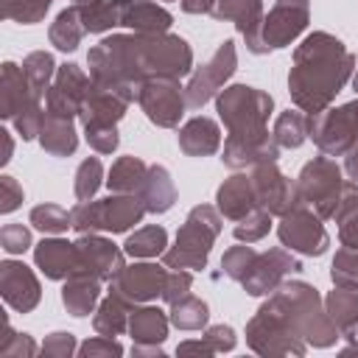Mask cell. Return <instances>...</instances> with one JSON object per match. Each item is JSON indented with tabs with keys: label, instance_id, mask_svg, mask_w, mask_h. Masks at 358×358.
I'll return each mask as SVG.
<instances>
[{
	"label": "cell",
	"instance_id": "obj_3",
	"mask_svg": "<svg viewBox=\"0 0 358 358\" xmlns=\"http://www.w3.org/2000/svg\"><path fill=\"white\" fill-rule=\"evenodd\" d=\"M232 67H235L232 42H224V48L215 53V59H213L207 67H201V70L196 73V78L190 81V87H187V103H190L193 109L201 106V103L215 92V84L224 81V78L232 73Z\"/></svg>",
	"mask_w": 358,
	"mask_h": 358
},
{
	"label": "cell",
	"instance_id": "obj_15",
	"mask_svg": "<svg viewBox=\"0 0 358 358\" xmlns=\"http://www.w3.org/2000/svg\"><path fill=\"white\" fill-rule=\"evenodd\" d=\"M50 67H53V62H50V56H45V53H34V56L25 62V76L34 81V98H36V95L42 92V87L48 84Z\"/></svg>",
	"mask_w": 358,
	"mask_h": 358
},
{
	"label": "cell",
	"instance_id": "obj_6",
	"mask_svg": "<svg viewBox=\"0 0 358 358\" xmlns=\"http://www.w3.org/2000/svg\"><path fill=\"white\" fill-rule=\"evenodd\" d=\"M282 22H268L266 28V42H271L274 48H280L285 39H291L302 25H305V0H282L274 14Z\"/></svg>",
	"mask_w": 358,
	"mask_h": 358
},
{
	"label": "cell",
	"instance_id": "obj_10",
	"mask_svg": "<svg viewBox=\"0 0 358 358\" xmlns=\"http://www.w3.org/2000/svg\"><path fill=\"white\" fill-rule=\"evenodd\" d=\"M48 131H50V134L42 131V143H45V148H50V151H56V154H67V151L76 148V137H73V129H70L67 120L53 117V120L48 123Z\"/></svg>",
	"mask_w": 358,
	"mask_h": 358
},
{
	"label": "cell",
	"instance_id": "obj_2",
	"mask_svg": "<svg viewBox=\"0 0 358 358\" xmlns=\"http://www.w3.org/2000/svg\"><path fill=\"white\" fill-rule=\"evenodd\" d=\"M140 204L134 199H103L101 204H81L76 213H73V221L78 229H87V227H103V229H112V232H120L126 229L129 224H134L140 218Z\"/></svg>",
	"mask_w": 358,
	"mask_h": 358
},
{
	"label": "cell",
	"instance_id": "obj_20",
	"mask_svg": "<svg viewBox=\"0 0 358 358\" xmlns=\"http://www.w3.org/2000/svg\"><path fill=\"white\" fill-rule=\"evenodd\" d=\"M3 246H6V252H22L28 246V232L22 227H6L3 229Z\"/></svg>",
	"mask_w": 358,
	"mask_h": 358
},
{
	"label": "cell",
	"instance_id": "obj_12",
	"mask_svg": "<svg viewBox=\"0 0 358 358\" xmlns=\"http://www.w3.org/2000/svg\"><path fill=\"white\" fill-rule=\"evenodd\" d=\"M140 179H143V165L137 159H120L112 168L109 187H115V190H131L134 185H140Z\"/></svg>",
	"mask_w": 358,
	"mask_h": 358
},
{
	"label": "cell",
	"instance_id": "obj_11",
	"mask_svg": "<svg viewBox=\"0 0 358 358\" xmlns=\"http://www.w3.org/2000/svg\"><path fill=\"white\" fill-rule=\"evenodd\" d=\"M73 22H76V8L59 14V20H56V25H53V31H50L53 42H56L62 50H73L76 42H78V36H81V28H76Z\"/></svg>",
	"mask_w": 358,
	"mask_h": 358
},
{
	"label": "cell",
	"instance_id": "obj_17",
	"mask_svg": "<svg viewBox=\"0 0 358 358\" xmlns=\"http://www.w3.org/2000/svg\"><path fill=\"white\" fill-rule=\"evenodd\" d=\"M277 137H280V143H282V145H299V143H302V137H305L302 117H299V115H294V112L282 115V117H280V123H277Z\"/></svg>",
	"mask_w": 358,
	"mask_h": 358
},
{
	"label": "cell",
	"instance_id": "obj_5",
	"mask_svg": "<svg viewBox=\"0 0 358 358\" xmlns=\"http://www.w3.org/2000/svg\"><path fill=\"white\" fill-rule=\"evenodd\" d=\"M280 238L285 243H291L294 249L299 252H308V255H319L327 243L324 232L316 227V221H310V215H288L285 224L280 227Z\"/></svg>",
	"mask_w": 358,
	"mask_h": 358
},
{
	"label": "cell",
	"instance_id": "obj_18",
	"mask_svg": "<svg viewBox=\"0 0 358 358\" xmlns=\"http://www.w3.org/2000/svg\"><path fill=\"white\" fill-rule=\"evenodd\" d=\"M98 176H101V165H98V159H87V162L81 165V171H78V187H76L81 199H87V196L95 190Z\"/></svg>",
	"mask_w": 358,
	"mask_h": 358
},
{
	"label": "cell",
	"instance_id": "obj_7",
	"mask_svg": "<svg viewBox=\"0 0 358 358\" xmlns=\"http://www.w3.org/2000/svg\"><path fill=\"white\" fill-rule=\"evenodd\" d=\"M36 263L50 274V277H62L67 271H73L70 266L78 263V255L70 243H62V241H45L39 249H36Z\"/></svg>",
	"mask_w": 358,
	"mask_h": 358
},
{
	"label": "cell",
	"instance_id": "obj_13",
	"mask_svg": "<svg viewBox=\"0 0 358 358\" xmlns=\"http://www.w3.org/2000/svg\"><path fill=\"white\" fill-rule=\"evenodd\" d=\"M126 277H129L131 288H137L134 296H151V294H157V288H159L162 271H157L154 266H134V271H129Z\"/></svg>",
	"mask_w": 358,
	"mask_h": 358
},
{
	"label": "cell",
	"instance_id": "obj_21",
	"mask_svg": "<svg viewBox=\"0 0 358 358\" xmlns=\"http://www.w3.org/2000/svg\"><path fill=\"white\" fill-rule=\"evenodd\" d=\"M3 185H6V201H3V210H11V207L17 204V201H14L17 196H14V190H11V179L3 176Z\"/></svg>",
	"mask_w": 358,
	"mask_h": 358
},
{
	"label": "cell",
	"instance_id": "obj_23",
	"mask_svg": "<svg viewBox=\"0 0 358 358\" xmlns=\"http://www.w3.org/2000/svg\"><path fill=\"white\" fill-rule=\"evenodd\" d=\"M347 168H350V173H352V176L358 179V151H355V154L350 157V162H347Z\"/></svg>",
	"mask_w": 358,
	"mask_h": 358
},
{
	"label": "cell",
	"instance_id": "obj_4",
	"mask_svg": "<svg viewBox=\"0 0 358 358\" xmlns=\"http://www.w3.org/2000/svg\"><path fill=\"white\" fill-rule=\"evenodd\" d=\"M140 101L148 109V117L162 123V126H173L176 117H179V109H182V98H179L176 87L165 84V81H157V84L145 87Z\"/></svg>",
	"mask_w": 358,
	"mask_h": 358
},
{
	"label": "cell",
	"instance_id": "obj_19",
	"mask_svg": "<svg viewBox=\"0 0 358 358\" xmlns=\"http://www.w3.org/2000/svg\"><path fill=\"white\" fill-rule=\"evenodd\" d=\"M87 137H90V143H92L98 151H112V148L117 145L115 129H109V126H87Z\"/></svg>",
	"mask_w": 358,
	"mask_h": 358
},
{
	"label": "cell",
	"instance_id": "obj_8",
	"mask_svg": "<svg viewBox=\"0 0 358 358\" xmlns=\"http://www.w3.org/2000/svg\"><path fill=\"white\" fill-rule=\"evenodd\" d=\"M215 145H218V129L210 120L199 117V120L185 126V131H182V148L185 151H190V154H210V151H215Z\"/></svg>",
	"mask_w": 358,
	"mask_h": 358
},
{
	"label": "cell",
	"instance_id": "obj_14",
	"mask_svg": "<svg viewBox=\"0 0 358 358\" xmlns=\"http://www.w3.org/2000/svg\"><path fill=\"white\" fill-rule=\"evenodd\" d=\"M165 246V232L162 229H143L134 238H129L126 249L131 255H157Z\"/></svg>",
	"mask_w": 358,
	"mask_h": 358
},
{
	"label": "cell",
	"instance_id": "obj_16",
	"mask_svg": "<svg viewBox=\"0 0 358 358\" xmlns=\"http://www.w3.org/2000/svg\"><path fill=\"white\" fill-rule=\"evenodd\" d=\"M31 221L39 227V229H48V232H59V229H64L67 224H70V218H67V213L64 210H59V207H36L34 213H31Z\"/></svg>",
	"mask_w": 358,
	"mask_h": 358
},
{
	"label": "cell",
	"instance_id": "obj_1",
	"mask_svg": "<svg viewBox=\"0 0 358 358\" xmlns=\"http://www.w3.org/2000/svg\"><path fill=\"white\" fill-rule=\"evenodd\" d=\"M299 53L310 56V67H316V73L302 67V64H296V70L291 76L294 98L308 109H319L333 92H338V87L344 84V78L350 73V62L352 59L344 56L341 62H336V56H341V48H338L336 39H330L324 34L310 36L302 45Z\"/></svg>",
	"mask_w": 358,
	"mask_h": 358
},
{
	"label": "cell",
	"instance_id": "obj_22",
	"mask_svg": "<svg viewBox=\"0 0 358 358\" xmlns=\"http://www.w3.org/2000/svg\"><path fill=\"white\" fill-rule=\"evenodd\" d=\"M213 0H185V8L187 11H210Z\"/></svg>",
	"mask_w": 358,
	"mask_h": 358
},
{
	"label": "cell",
	"instance_id": "obj_9",
	"mask_svg": "<svg viewBox=\"0 0 358 358\" xmlns=\"http://www.w3.org/2000/svg\"><path fill=\"white\" fill-rule=\"evenodd\" d=\"M145 207L148 210H168L171 201H173V187L168 182V173L162 168H151V176H148V190H145Z\"/></svg>",
	"mask_w": 358,
	"mask_h": 358
}]
</instances>
